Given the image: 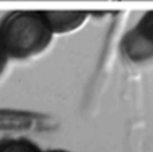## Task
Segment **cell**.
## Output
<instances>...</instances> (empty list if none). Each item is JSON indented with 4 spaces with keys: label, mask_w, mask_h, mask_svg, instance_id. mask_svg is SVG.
I'll return each instance as SVG.
<instances>
[{
    "label": "cell",
    "mask_w": 153,
    "mask_h": 152,
    "mask_svg": "<svg viewBox=\"0 0 153 152\" xmlns=\"http://www.w3.org/2000/svg\"><path fill=\"white\" fill-rule=\"evenodd\" d=\"M9 58H10V57H9L2 42L0 40V75H1L2 71L4 70L5 66H6L7 64V61H9Z\"/></svg>",
    "instance_id": "cell-5"
},
{
    "label": "cell",
    "mask_w": 153,
    "mask_h": 152,
    "mask_svg": "<svg viewBox=\"0 0 153 152\" xmlns=\"http://www.w3.org/2000/svg\"><path fill=\"white\" fill-rule=\"evenodd\" d=\"M53 34L44 12L14 11L0 20V40L10 58L39 54L49 44Z\"/></svg>",
    "instance_id": "cell-1"
},
{
    "label": "cell",
    "mask_w": 153,
    "mask_h": 152,
    "mask_svg": "<svg viewBox=\"0 0 153 152\" xmlns=\"http://www.w3.org/2000/svg\"><path fill=\"white\" fill-rule=\"evenodd\" d=\"M0 152H43L27 138H5L0 141Z\"/></svg>",
    "instance_id": "cell-4"
},
{
    "label": "cell",
    "mask_w": 153,
    "mask_h": 152,
    "mask_svg": "<svg viewBox=\"0 0 153 152\" xmlns=\"http://www.w3.org/2000/svg\"><path fill=\"white\" fill-rule=\"evenodd\" d=\"M128 54L132 60L146 59L153 55V14L143 20L128 40Z\"/></svg>",
    "instance_id": "cell-2"
},
{
    "label": "cell",
    "mask_w": 153,
    "mask_h": 152,
    "mask_svg": "<svg viewBox=\"0 0 153 152\" xmlns=\"http://www.w3.org/2000/svg\"><path fill=\"white\" fill-rule=\"evenodd\" d=\"M49 25L53 31L64 33L79 27L85 21L86 15L84 13H58V12H45Z\"/></svg>",
    "instance_id": "cell-3"
},
{
    "label": "cell",
    "mask_w": 153,
    "mask_h": 152,
    "mask_svg": "<svg viewBox=\"0 0 153 152\" xmlns=\"http://www.w3.org/2000/svg\"><path fill=\"white\" fill-rule=\"evenodd\" d=\"M45 152H69V151H66V150H62V149H53V150H47Z\"/></svg>",
    "instance_id": "cell-6"
}]
</instances>
